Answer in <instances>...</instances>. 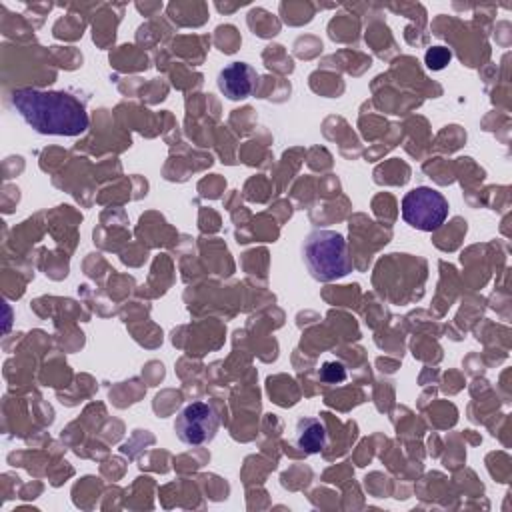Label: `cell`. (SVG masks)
<instances>
[{"mask_svg":"<svg viewBox=\"0 0 512 512\" xmlns=\"http://www.w3.org/2000/svg\"><path fill=\"white\" fill-rule=\"evenodd\" d=\"M10 102L20 118L44 136H78L90 124L84 104L64 90L18 88Z\"/></svg>","mask_w":512,"mask_h":512,"instance_id":"1","label":"cell"},{"mask_svg":"<svg viewBox=\"0 0 512 512\" xmlns=\"http://www.w3.org/2000/svg\"><path fill=\"white\" fill-rule=\"evenodd\" d=\"M304 264L310 276L318 282H332L352 272V260L348 256V244L340 232L314 230L302 244Z\"/></svg>","mask_w":512,"mask_h":512,"instance_id":"2","label":"cell"},{"mask_svg":"<svg viewBox=\"0 0 512 512\" xmlns=\"http://www.w3.org/2000/svg\"><path fill=\"white\" fill-rule=\"evenodd\" d=\"M402 218L416 230L432 232L448 218V200L430 186H416L402 198Z\"/></svg>","mask_w":512,"mask_h":512,"instance_id":"3","label":"cell"},{"mask_svg":"<svg viewBox=\"0 0 512 512\" xmlns=\"http://www.w3.org/2000/svg\"><path fill=\"white\" fill-rule=\"evenodd\" d=\"M220 426L218 412L208 402H192L180 410L174 422L176 436L190 446H202L214 440Z\"/></svg>","mask_w":512,"mask_h":512,"instance_id":"4","label":"cell"},{"mask_svg":"<svg viewBox=\"0 0 512 512\" xmlns=\"http://www.w3.org/2000/svg\"><path fill=\"white\" fill-rule=\"evenodd\" d=\"M258 82L256 70L246 62H232L218 74V88L230 100L248 98Z\"/></svg>","mask_w":512,"mask_h":512,"instance_id":"5","label":"cell"},{"mask_svg":"<svg viewBox=\"0 0 512 512\" xmlns=\"http://www.w3.org/2000/svg\"><path fill=\"white\" fill-rule=\"evenodd\" d=\"M292 442L304 454H318V452H322L326 448V444H328V432H326L324 422L320 418H312V416L300 418L296 422Z\"/></svg>","mask_w":512,"mask_h":512,"instance_id":"6","label":"cell"},{"mask_svg":"<svg viewBox=\"0 0 512 512\" xmlns=\"http://www.w3.org/2000/svg\"><path fill=\"white\" fill-rule=\"evenodd\" d=\"M450 60H452V52L446 46H434L424 56V62L430 70H442L446 68V64H450Z\"/></svg>","mask_w":512,"mask_h":512,"instance_id":"7","label":"cell"},{"mask_svg":"<svg viewBox=\"0 0 512 512\" xmlns=\"http://www.w3.org/2000/svg\"><path fill=\"white\" fill-rule=\"evenodd\" d=\"M318 376H320V380H324L328 384H338V382L346 380V368L342 362H336V360L324 362Z\"/></svg>","mask_w":512,"mask_h":512,"instance_id":"8","label":"cell"}]
</instances>
